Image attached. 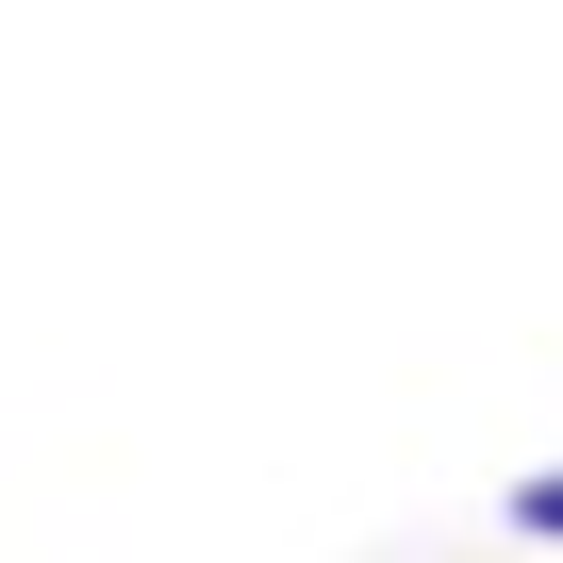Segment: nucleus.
Returning <instances> with one entry per match:
<instances>
[{
	"mask_svg": "<svg viewBox=\"0 0 563 563\" xmlns=\"http://www.w3.org/2000/svg\"><path fill=\"white\" fill-rule=\"evenodd\" d=\"M514 530H530V547H563V481H530V497H514Z\"/></svg>",
	"mask_w": 563,
	"mask_h": 563,
	"instance_id": "1",
	"label": "nucleus"
}]
</instances>
